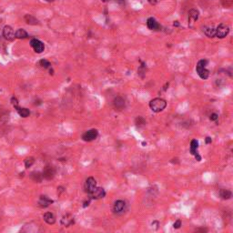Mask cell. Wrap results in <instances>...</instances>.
<instances>
[{
    "mask_svg": "<svg viewBox=\"0 0 233 233\" xmlns=\"http://www.w3.org/2000/svg\"><path fill=\"white\" fill-rule=\"evenodd\" d=\"M148 106H149L150 109L153 112L158 113V112H161V111H163L165 109V107L167 106V102L163 98L156 97V98L150 100Z\"/></svg>",
    "mask_w": 233,
    "mask_h": 233,
    "instance_id": "6da1fadb",
    "label": "cell"
},
{
    "mask_svg": "<svg viewBox=\"0 0 233 233\" xmlns=\"http://www.w3.org/2000/svg\"><path fill=\"white\" fill-rule=\"evenodd\" d=\"M207 65H208V60L202 59L198 62L196 66V71L198 76L202 79H207L209 76V71L206 68Z\"/></svg>",
    "mask_w": 233,
    "mask_h": 233,
    "instance_id": "7a4b0ae2",
    "label": "cell"
},
{
    "mask_svg": "<svg viewBox=\"0 0 233 233\" xmlns=\"http://www.w3.org/2000/svg\"><path fill=\"white\" fill-rule=\"evenodd\" d=\"M229 33V26L226 24H219L216 28H215V36L218 38H224L226 37Z\"/></svg>",
    "mask_w": 233,
    "mask_h": 233,
    "instance_id": "3957f363",
    "label": "cell"
},
{
    "mask_svg": "<svg viewBox=\"0 0 233 233\" xmlns=\"http://www.w3.org/2000/svg\"><path fill=\"white\" fill-rule=\"evenodd\" d=\"M30 46H32V48L35 50V52L40 54L44 51L45 49V45L43 42H41L40 40L36 39V38H33L30 41Z\"/></svg>",
    "mask_w": 233,
    "mask_h": 233,
    "instance_id": "277c9868",
    "label": "cell"
},
{
    "mask_svg": "<svg viewBox=\"0 0 233 233\" xmlns=\"http://www.w3.org/2000/svg\"><path fill=\"white\" fill-rule=\"evenodd\" d=\"M96 187V181L94 177H88L85 182V191L88 193L89 195L94 191V189Z\"/></svg>",
    "mask_w": 233,
    "mask_h": 233,
    "instance_id": "5b68a950",
    "label": "cell"
},
{
    "mask_svg": "<svg viewBox=\"0 0 233 233\" xmlns=\"http://www.w3.org/2000/svg\"><path fill=\"white\" fill-rule=\"evenodd\" d=\"M127 209V204L124 200H116L114 203V207H113V210L116 214H122L126 211Z\"/></svg>",
    "mask_w": 233,
    "mask_h": 233,
    "instance_id": "8992f818",
    "label": "cell"
},
{
    "mask_svg": "<svg viewBox=\"0 0 233 233\" xmlns=\"http://www.w3.org/2000/svg\"><path fill=\"white\" fill-rule=\"evenodd\" d=\"M97 135H98V132L96 129H90L83 134L82 139L84 141H92L96 138Z\"/></svg>",
    "mask_w": 233,
    "mask_h": 233,
    "instance_id": "52a82bcc",
    "label": "cell"
},
{
    "mask_svg": "<svg viewBox=\"0 0 233 233\" xmlns=\"http://www.w3.org/2000/svg\"><path fill=\"white\" fill-rule=\"evenodd\" d=\"M198 15H199V13L197 9H190L189 12H188V25L190 27L193 26V24L198 19Z\"/></svg>",
    "mask_w": 233,
    "mask_h": 233,
    "instance_id": "ba28073f",
    "label": "cell"
},
{
    "mask_svg": "<svg viewBox=\"0 0 233 233\" xmlns=\"http://www.w3.org/2000/svg\"><path fill=\"white\" fill-rule=\"evenodd\" d=\"M3 36L6 39V40H13L15 36V32L14 29L10 26V25H5L3 28Z\"/></svg>",
    "mask_w": 233,
    "mask_h": 233,
    "instance_id": "9c48e42d",
    "label": "cell"
},
{
    "mask_svg": "<svg viewBox=\"0 0 233 233\" xmlns=\"http://www.w3.org/2000/svg\"><path fill=\"white\" fill-rule=\"evenodd\" d=\"M105 195H106V192H105L104 188H102V187H96L94 189V191L90 194L91 198H95V199L102 198L105 197Z\"/></svg>",
    "mask_w": 233,
    "mask_h": 233,
    "instance_id": "30bf717a",
    "label": "cell"
},
{
    "mask_svg": "<svg viewBox=\"0 0 233 233\" xmlns=\"http://www.w3.org/2000/svg\"><path fill=\"white\" fill-rule=\"evenodd\" d=\"M147 25L148 27V29L150 30H158L160 28L159 24L157 22V20L153 17H149L147 20Z\"/></svg>",
    "mask_w": 233,
    "mask_h": 233,
    "instance_id": "8fae6325",
    "label": "cell"
},
{
    "mask_svg": "<svg viewBox=\"0 0 233 233\" xmlns=\"http://www.w3.org/2000/svg\"><path fill=\"white\" fill-rule=\"evenodd\" d=\"M73 223H74V218L69 214H66V215L63 216L62 218H61V224L64 227H68V226L72 225Z\"/></svg>",
    "mask_w": 233,
    "mask_h": 233,
    "instance_id": "7c38bea8",
    "label": "cell"
},
{
    "mask_svg": "<svg viewBox=\"0 0 233 233\" xmlns=\"http://www.w3.org/2000/svg\"><path fill=\"white\" fill-rule=\"evenodd\" d=\"M55 176V169L52 167H46L43 171V177L46 179H51Z\"/></svg>",
    "mask_w": 233,
    "mask_h": 233,
    "instance_id": "4fadbf2b",
    "label": "cell"
},
{
    "mask_svg": "<svg viewBox=\"0 0 233 233\" xmlns=\"http://www.w3.org/2000/svg\"><path fill=\"white\" fill-rule=\"evenodd\" d=\"M51 203H53V200L50 199L48 197L46 196H41L39 200H38V205L42 208H46L48 207Z\"/></svg>",
    "mask_w": 233,
    "mask_h": 233,
    "instance_id": "5bb4252c",
    "label": "cell"
},
{
    "mask_svg": "<svg viewBox=\"0 0 233 233\" xmlns=\"http://www.w3.org/2000/svg\"><path fill=\"white\" fill-rule=\"evenodd\" d=\"M113 104L115 108H116L117 110H122L125 107V100L120 96L116 97L113 101Z\"/></svg>",
    "mask_w": 233,
    "mask_h": 233,
    "instance_id": "9a60e30c",
    "label": "cell"
},
{
    "mask_svg": "<svg viewBox=\"0 0 233 233\" xmlns=\"http://www.w3.org/2000/svg\"><path fill=\"white\" fill-rule=\"evenodd\" d=\"M43 218H44V220H45L47 224H50V225H52V224H54V223L56 222V218H55L54 214L51 213V212H46V213H45L44 216H43Z\"/></svg>",
    "mask_w": 233,
    "mask_h": 233,
    "instance_id": "2e32d148",
    "label": "cell"
},
{
    "mask_svg": "<svg viewBox=\"0 0 233 233\" xmlns=\"http://www.w3.org/2000/svg\"><path fill=\"white\" fill-rule=\"evenodd\" d=\"M203 32L208 37H215V28L213 26H204Z\"/></svg>",
    "mask_w": 233,
    "mask_h": 233,
    "instance_id": "e0dca14e",
    "label": "cell"
},
{
    "mask_svg": "<svg viewBox=\"0 0 233 233\" xmlns=\"http://www.w3.org/2000/svg\"><path fill=\"white\" fill-rule=\"evenodd\" d=\"M15 38H18V39H25L28 36V35H27V33L25 29L19 28L15 31Z\"/></svg>",
    "mask_w": 233,
    "mask_h": 233,
    "instance_id": "ac0fdd59",
    "label": "cell"
},
{
    "mask_svg": "<svg viewBox=\"0 0 233 233\" xmlns=\"http://www.w3.org/2000/svg\"><path fill=\"white\" fill-rule=\"evenodd\" d=\"M15 108H16V111H17V113L19 114V116H22V117H27V116H29V114H30V111H29L27 108H25V107H19V106H16Z\"/></svg>",
    "mask_w": 233,
    "mask_h": 233,
    "instance_id": "d6986e66",
    "label": "cell"
},
{
    "mask_svg": "<svg viewBox=\"0 0 233 233\" xmlns=\"http://www.w3.org/2000/svg\"><path fill=\"white\" fill-rule=\"evenodd\" d=\"M219 196L223 199H229L232 196V193L228 189H220L219 191Z\"/></svg>",
    "mask_w": 233,
    "mask_h": 233,
    "instance_id": "ffe728a7",
    "label": "cell"
},
{
    "mask_svg": "<svg viewBox=\"0 0 233 233\" xmlns=\"http://www.w3.org/2000/svg\"><path fill=\"white\" fill-rule=\"evenodd\" d=\"M198 147V142L196 139L191 140V143H190V153H191V155L195 156V155L198 154V152H197Z\"/></svg>",
    "mask_w": 233,
    "mask_h": 233,
    "instance_id": "44dd1931",
    "label": "cell"
},
{
    "mask_svg": "<svg viewBox=\"0 0 233 233\" xmlns=\"http://www.w3.org/2000/svg\"><path fill=\"white\" fill-rule=\"evenodd\" d=\"M25 22L27 23V24H29V25H36V24H39V22H38V20L36 19V18H35L33 15H26L25 16Z\"/></svg>",
    "mask_w": 233,
    "mask_h": 233,
    "instance_id": "7402d4cb",
    "label": "cell"
},
{
    "mask_svg": "<svg viewBox=\"0 0 233 233\" xmlns=\"http://www.w3.org/2000/svg\"><path fill=\"white\" fill-rule=\"evenodd\" d=\"M43 175H41L39 172H32L31 173V178L35 181V182H40L42 180Z\"/></svg>",
    "mask_w": 233,
    "mask_h": 233,
    "instance_id": "603a6c76",
    "label": "cell"
},
{
    "mask_svg": "<svg viewBox=\"0 0 233 233\" xmlns=\"http://www.w3.org/2000/svg\"><path fill=\"white\" fill-rule=\"evenodd\" d=\"M38 64H39L40 66H42V67H44V68H48V67H50V66H51V64L49 63V61H47L46 59H41V60L38 62Z\"/></svg>",
    "mask_w": 233,
    "mask_h": 233,
    "instance_id": "cb8c5ba5",
    "label": "cell"
},
{
    "mask_svg": "<svg viewBox=\"0 0 233 233\" xmlns=\"http://www.w3.org/2000/svg\"><path fill=\"white\" fill-rule=\"evenodd\" d=\"M34 162H35V159H34V157H26L25 159V167L26 168H28V167H30L33 164H34Z\"/></svg>",
    "mask_w": 233,
    "mask_h": 233,
    "instance_id": "d4e9b609",
    "label": "cell"
},
{
    "mask_svg": "<svg viewBox=\"0 0 233 233\" xmlns=\"http://www.w3.org/2000/svg\"><path fill=\"white\" fill-rule=\"evenodd\" d=\"M221 3L225 7H231L233 5V0H221Z\"/></svg>",
    "mask_w": 233,
    "mask_h": 233,
    "instance_id": "484cf974",
    "label": "cell"
},
{
    "mask_svg": "<svg viewBox=\"0 0 233 233\" xmlns=\"http://www.w3.org/2000/svg\"><path fill=\"white\" fill-rule=\"evenodd\" d=\"M145 123H146V121H145V119L143 117H141V116L137 117V119H136V124L137 125L140 126V125H144Z\"/></svg>",
    "mask_w": 233,
    "mask_h": 233,
    "instance_id": "4316f807",
    "label": "cell"
},
{
    "mask_svg": "<svg viewBox=\"0 0 233 233\" xmlns=\"http://www.w3.org/2000/svg\"><path fill=\"white\" fill-rule=\"evenodd\" d=\"M11 103H12V105H13L15 107L18 106V100H17L15 97H12V98H11Z\"/></svg>",
    "mask_w": 233,
    "mask_h": 233,
    "instance_id": "83f0119b",
    "label": "cell"
},
{
    "mask_svg": "<svg viewBox=\"0 0 233 233\" xmlns=\"http://www.w3.org/2000/svg\"><path fill=\"white\" fill-rule=\"evenodd\" d=\"M180 226H181V221H180L179 219H177V220L173 224L174 228H180Z\"/></svg>",
    "mask_w": 233,
    "mask_h": 233,
    "instance_id": "f1b7e54d",
    "label": "cell"
},
{
    "mask_svg": "<svg viewBox=\"0 0 233 233\" xmlns=\"http://www.w3.org/2000/svg\"><path fill=\"white\" fill-rule=\"evenodd\" d=\"M209 118H210V120H211V121H216V120L218 118V116L216 113H213V114H211V115H210V117H209Z\"/></svg>",
    "mask_w": 233,
    "mask_h": 233,
    "instance_id": "f546056e",
    "label": "cell"
},
{
    "mask_svg": "<svg viewBox=\"0 0 233 233\" xmlns=\"http://www.w3.org/2000/svg\"><path fill=\"white\" fill-rule=\"evenodd\" d=\"M148 1V3L150 4V5H155L157 3V0H147Z\"/></svg>",
    "mask_w": 233,
    "mask_h": 233,
    "instance_id": "4dcf8cb0",
    "label": "cell"
},
{
    "mask_svg": "<svg viewBox=\"0 0 233 233\" xmlns=\"http://www.w3.org/2000/svg\"><path fill=\"white\" fill-rule=\"evenodd\" d=\"M212 142V139H211V137H206V143L207 144H209V143H211Z\"/></svg>",
    "mask_w": 233,
    "mask_h": 233,
    "instance_id": "1f68e13d",
    "label": "cell"
},
{
    "mask_svg": "<svg viewBox=\"0 0 233 233\" xmlns=\"http://www.w3.org/2000/svg\"><path fill=\"white\" fill-rule=\"evenodd\" d=\"M116 1H117V2H119V3H124V1H125V0H116Z\"/></svg>",
    "mask_w": 233,
    "mask_h": 233,
    "instance_id": "d6a6232c",
    "label": "cell"
},
{
    "mask_svg": "<svg viewBox=\"0 0 233 233\" xmlns=\"http://www.w3.org/2000/svg\"><path fill=\"white\" fill-rule=\"evenodd\" d=\"M101 1H102V2H105V3H106V2H109L110 0H101Z\"/></svg>",
    "mask_w": 233,
    "mask_h": 233,
    "instance_id": "836d02e7",
    "label": "cell"
}]
</instances>
